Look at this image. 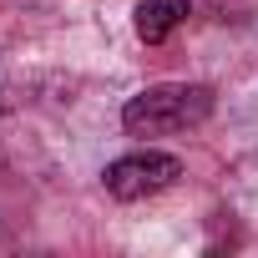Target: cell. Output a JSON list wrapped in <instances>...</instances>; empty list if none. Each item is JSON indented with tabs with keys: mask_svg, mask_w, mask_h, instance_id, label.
I'll return each instance as SVG.
<instances>
[{
	"mask_svg": "<svg viewBox=\"0 0 258 258\" xmlns=\"http://www.w3.org/2000/svg\"><path fill=\"white\" fill-rule=\"evenodd\" d=\"M177 177H182V162H177L172 152H152V147H147V152H126V157L106 162L101 187H106L116 203H142V198L167 192Z\"/></svg>",
	"mask_w": 258,
	"mask_h": 258,
	"instance_id": "7a4b0ae2",
	"label": "cell"
},
{
	"mask_svg": "<svg viewBox=\"0 0 258 258\" xmlns=\"http://www.w3.org/2000/svg\"><path fill=\"white\" fill-rule=\"evenodd\" d=\"M208 116H213V86L203 81H157L126 96L121 106V126L132 137H172L187 126H203Z\"/></svg>",
	"mask_w": 258,
	"mask_h": 258,
	"instance_id": "6da1fadb",
	"label": "cell"
},
{
	"mask_svg": "<svg viewBox=\"0 0 258 258\" xmlns=\"http://www.w3.org/2000/svg\"><path fill=\"white\" fill-rule=\"evenodd\" d=\"M192 16V6L187 0H137V11H132V26H137V36L147 41V46H162L182 21Z\"/></svg>",
	"mask_w": 258,
	"mask_h": 258,
	"instance_id": "3957f363",
	"label": "cell"
}]
</instances>
